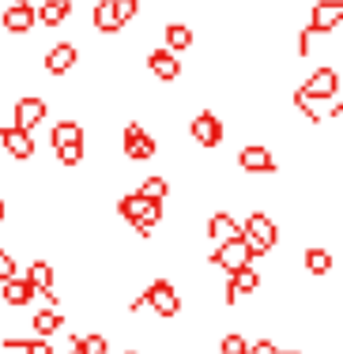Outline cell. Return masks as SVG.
Here are the masks:
<instances>
[{"mask_svg": "<svg viewBox=\"0 0 343 354\" xmlns=\"http://www.w3.org/2000/svg\"><path fill=\"white\" fill-rule=\"evenodd\" d=\"M12 117H15V129H23V132H35L41 121H46V102H41L38 95H27V98H19V102L12 106Z\"/></svg>", "mask_w": 343, "mask_h": 354, "instance_id": "obj_13", "label": "cell"}, {"mask_svg": "<svg viewBox=\"0 0 343 354\" xmlns=\"http://www.w3.org/2000/svg\"><path fill=\"white\" fill-rule=\"evenodd\" d=\"M15 279V257L8 249H0V283Z\"/></svg>", "mask_w": 343, "mask_h": 354, "instance_id": "obj_30", "label": "cell"}, {"mask_svg": "<svg viewBox=\"0 0 343 354\" xmlns=\"http://www.w3.org/2000/svg\"><path fill=\"white\" fill-rule=\"evenodd\" d=\"M302 264H306L309 275H328V272H332V252L321 249V245H309V249L302 252Z\"/></svg>", "mask_w": 343, "mask_h": 354, "instance_id": "obj_23", "label": "cell"}, {"mask_svg": "<svg viewBox=\"0 0 343 354\" xmlns=\"http://www.w3.org/2000/svg\"><path fill=\"white\" fill-rule=\"evenodd\" d=\"M4 351H23V354H53L49 339H4Z\"/></svg>", "mask_w": 343, "mask_h": 354, "instance_id": "obj_27", "label": "cell"}, {"mask_svg": "<svg viewBox=\"0 0 343 354\" xmlns=\"http://www.w3.org/2000/svg\"><path fill=\"white\" fill-rule=\"evenodd\" d=\"M212 264L223 268L227 275H234V272H241V268H253V252H249V245H245L241 238H234V241H223V245H215Z\"/></svg>", "mask_w": 343, "mask_h": 354, "instance_id": "obj_6", "label": "cell"}, {"mask_svg": "<svg viewBox=\"0 0 343 354\" xmlns=\"http://www.w3.org/2000/svg\"><path fill=\"white\" fill-rule=\"evenodd\" d=\"M4 218H8V204L0 200V223H4Z\"/></svg>", "mask_w": 343, "mask_h": 354, "instance_id": "obj_31", "label": "cell"}, {"mask_svg": "<svg viewBox=\"0 0 343 354\" xmlns=\"http://www.w3.org/2000/svg\"><path fill=\"white\" fill-rule=\"evenodd\" d=\"M298 91H302L309 102H332V98H340V72L336 68H317V72H309V80Z\"/></svg>", "mask_w": 343, "mask_h": 354, "instance_id": "obj_5", "label": "cell"}, {"mask_svg": "<svg viewBox=\"0 0 343 354\" xmlns=\"http://www.w3.org/2000/svg\"><path fill=\"white\" fill-rule=\"evenodd\" d=\"M340 23H343V0H317V4L309 8L306 30L309 35H328V30H336Z\"/></svg>", "mask_w": 343, "mask_h": 354, "instance_id": "obj_9", "label": "cell"}, {"mask_svg": "<svg viewBox=\"0 0 343 354\" xmlns=\"http://www.w3.org/2000/svg\"><path fill=\"white\" fill-rule=\"evenodd\" d=\"M53 151L61 166H80L83 162V124L80 121H57L53 124Z\"/></svg>", "mask_w": 343, "mask_h": 354, "instance_id": "obj_4", "label": "cell"}, {"mask_svg": "<svg viewBox=\"0 0 343 354\" xmlns=\"http://www.w3.org/2000/svg\"><path fill=\"white\" fill-rule=\"evenodd\" d=\"M147 72H151L155 80H163V83H174L181 75L178 53H170V49H151V57H147Z\"/></svg>", "mask_w": 343, "mask_h": 354, "instance_id": "obj_15", "label": "cell"}, {"mask_svg": "<svg viewBox=\"0 0 343 354\" xmlns=\"http://www.w3.org/2000/svg\"><path fill=\"white\" fill-rule=\"evenodd\" d=\"M257 286H261V275H257V268H241V272L230 275L227 290H223V301H227V306H238L241 298L257 294Z\"/></svg>", "mask_w": 343, "mask_h": 354, "instance_id": "obj_14", "label": "cell"}, {"mask_svg": "<svg viewBox=\"0 0 343 354\" xmlns=\"http://www.w3.org/2000/svg\"><path fill=\"white\" fill-rule=\"evenodd\" d=\"M272 354H302V351H279V347H275Z\"/></svg>", "mask_w": 343, "mask_h": 354, "instance_id": "obj_32", "label": "cell"}, {"mask_svg": "<svg viewBox=\"0 0 343 354\" xmlns=\"http://www.w3.org/2000/svg\"><path fill=\"white\" fill-rule=\"evenodd\" d=\"M189 136L196 140V147H219L223 143V117L212 113V109H204V113H196L189 121Z\"/></svg>", "mask_w": 343, "mask_h": 354, "instance_id": "obj_8", "label": "cell"}, {"mask_svg": "<svg viewBox=\"0 0 343 354\" xmlns=\"http://www.w3.org/2000/svg\"><path fill=\"white\" fill-rule=\"evenodd\" d=\"M238 166L245 170L249 177H268L279 170V162H275V155L264 147V143H245V147L238 151Z\"/></svg>", "mask_w": 343, "mask_h": 354, "instance_id": "obj_7", "label": "cell"}, {"mask_svg": "<svg viewBox=\"0 0 343 354\" xmlns=\"http://www.w3.org/2000/svg\"><path fill=\"white\" fill-rule=\"evenodd\" d=\"M121 143H124V155L136 158V162H147V158H155V155H158V140H155V136H147V132L140 129L136 121L124 124Z\"/></svg>", "mask_w": 343, "mask_h": 354, "instance_id": "obj_10", "label": "cell"}, {"mask_svg": "<svg viewBox=\"0 0 343 354\" xmlns=\"http://www.w3.org/2000/svg\"><path fill=\"white\" fill-rule=\"evenodd\" d=\"M27 283L35 286V290H41V298H46V301H57L53 298V268H49V260H35V264H30Z\"/></svg>", "mask_w": 343, "mask_h": 354, "instance_id": "obj_19", "label": "cell"}, {"mask_svg": "<svg viewBox=\"0 0 343 354\" xmlns=\"http://www.w3.org/2000/svg\"><path fill=\"white\" fill-rule=\"evenodd\" d=\"M117 212H121V218H129V223L136 226L140 238H151V230H155L158 223H163V204H155V200H144L140 192H129V196H121Z\"/></svg>", "mask_w": 343, "mask_h": 354, "instance_id": "obj_3", "label": "cell"}, {"mask_svg": "<svg viewBox=\"0 0 343 354\" xmlns=\"http://www.w3.org/2000/svg\"><path fill=\"white\" fill-rule=\"evenodd\" d=\"M0 286H4V301H8V306H15V309L27 306V301L35 298V286H30L27 279H8V283H0Z\"/></svg>", "mask_w": 343, "mask_h": 354, "instance_id": "obj_25", "label": "cell"}, {"mask_svg": "<svg viewBox=\"0 0 343 354\" xmlns=\"http://www.w3.org/2000/svg\"><path fill=\"white\" fill-rule=\"evenodd\" d=\"M140 196L144 200H155V204H163L166 196H170V181H166L163 174H151V177H144V185H140Z\"/></svg>", "mask_w": 343, "mask_h": 354, "instance_id": "obj_26", "label": "cell"}, {"mask_svg": "<svg viewBox=\"0 0 343 354\" xmlns=\"http://www.w3.org/2000/svg\"><path fill=\"white\" fill-rule=\"evenodd\" d=\"M241 241L249 245V252L257 257H268L275 245H279V226L268 212H249V218L241 223Z\"/></svg>", "mask_w": 343, "mask_h": 354, "instance_id": "obj_1", "label": "cell"}, {"mask_svg": "<svg viewBox=\"0 0 343 354\" xmlns=\"http://www.w3.org/2000/svg\"><path fill=\"white\" fill-rule=\"evenodd\" d=\"M110 4H113L117 19H121V27H129V23L136 19V12H140V0H110Z\"/></svg>", "mask_w": 343, "mask_h": 354, "instance_id": "obj_29", "label": "cell"}, {"mask_svg": "<svg viewBox=\"0 0 343 354\" xmlns=\"http://www.w3.org/2000/svg\"><path fill=\"white\" fill-rule=\"evenodd\" d=\"M91 23H95L98 35H117V30H121V19H117V12H113L110 0H98L95 12H91Z\"/></svg>", "mask_w": 343, "mask_h": 354, "instance_id": "obj_20", "label": "cell"}, {"mask_svg": "<svg viewBox=\"0 0 343 354\" xmlns=\"http://www.w3.org/2000/svg\"><path fill=\"white\" fill-rule=\"evenodd\" d=\"M30 328L38 332V339H49L53 332H61V328H64V317L57 313V309H38L35 320H30Z\"/></svg>", "mask_w": 343, "mask_h": 354, "instance_id": "obj_22", "label": "cell"}, {"mask_svg": "<svg viewBox=\"0 0 343 354\" xmlns=\"http://www.w3.org/2000/svg\"><path fill=\"white\" fill-rule=\"evenodd\" d=\"M144 306L163 320H174L181 313V298H178V290H174L170 279H155L136 301H129V313H136V309H144Z\"/></svg>", "mask_w": 343, "mask_h": 354, "instance_id": "obj_2", "label": "cell"}, {"mask_svg": "<svg viewBox=\"0 0 343 354\" xmlns=\"http://www.w3.org/2000/svg\"><path fill=\"white\" fill-rule=\"evenodd\" d=\"M35 19L41 27H64L72 19V0H41V8H35Z\"/></svg>", "mask_w": 343, "mask_h": 354, "instance_id": "obj_17", "label": "cell"}, {"mask_svg": "<svg viewBox=\"0 0 343 354\" xmlns=\"http://www.w3.org/2000/svg\"><path fill=\"white\" fill-rule=\"evenodd\" d=\"M219 354H249V339L241 332H227L219 339Z\"/></svg>", "mask_w": 343, "mask_h": 354, "instance_id": "obj_28", "label": "cell"}, {"mask_svg": "<svg viewBox=\"0 0 343 354\" xmlns=\"http://www.w3.org/2000/svg\"><path fill=\"white\" fill-rule=\"evenodd\" d=\"M110 343H106L102 332H87V335H72V354H106Z\"/></svg>", "mask_w": 343, "mask_h": 354, "instance_id": "obj_24", "label": "cell"}, {"mask_svg": "<svg viewBox=\"0 0 343 354\" xmlns=\"http://www.w3.org/2000/svg\"><path fill=\"white\" fill-rule=\"evenodd\" d=\"M0 23H4L8 35H27L35 27V4L30 0H8V8L0 12Z\"/></svg>", "mask_w": 343, "mask_h": 354, "instance_id": "obj_12", "label": "cell"}, {"mask_svg": "<svg viewBox=\"0 0 343 354\" xmlns=\"http://www.w3.org/2000/svg\"><path fill=\"white\" fill-rule=\"evenodd\" d=\"M76 68V46L72 41H61V46H53L46 53V72L49 75H68Z\"/></svg>", "mask_w": 343, "mask_h": 354, "instance_id": "obj_18", "label": "cell"}, {"mask_svg": "<svg viewBox=\"0 0 343 354\" xmlns=\"http://www.w3.org/2000/svg\"><path fill=\"white\" fill-rule=\"evenodd\" d=\"M189 46H192L189 23H166V49H170V53H189Z\"/></svg>", "mask_w": 343, "mask_h": 354, "instance_id": "obj_21", "label": "cell"}, {"mask_svg": "<svg viewBox=\"0 0 343 354\" xmlns=\"http://www.w3.org/2000/svg\"><path fill=\"white\" fill-rule=\"evenodd\" d=\"M207 238H212L215 245L234 241V238H241V223H238L230 212H215L212 218H207Z\"/></svg>", "mask_w": 343, "mask_h": 354, "instance_id": "obj_16", "label": "cell"}, {"mask_svg": "<svg viewBox=\"0 0 343 354\" xmlns=\"http://www.w3.org/2000/svg\"><path fill=\"white\" fill-rule=\"evenodd\" d=\"M0 147H4L8 158H15V162L35 158V136L23 132V129H15V124H0Z\"/></svg>", "mask_w": 343, "mask_h": 354, "instance_id": "obj_11", "label": "cell"}]
</instances>
